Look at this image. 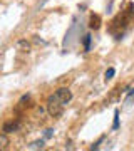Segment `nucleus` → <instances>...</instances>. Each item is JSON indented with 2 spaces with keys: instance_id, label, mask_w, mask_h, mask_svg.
<instances>
[{
  "instance_id": "f03ea898",
  "label": "nucleus",
  "mask_w": 134,
  "mask_h": 151,
  "mask_svg": "<svg viewBox=\"0 0 134 151\" xmlns=\"http://www.w3.org/2000/svg\"><path fill=\"white\" fill-rule=\"evenodd\" d=\"M55 96L59 97V101L62 104H67V103H70V99H72V92H70L67 87H59V89L55 91Z\"/></svg>"
},
{
  "instance_id": "9d476101",
  "label": "nucleus",
  "mask_w": 134,
  "mask_h": 151,
  "mask_svg": "<svg viewBox=\"0 0 134 151\" xmlns=\"http://www.w3.org/2000/svg\"><path fill=\"white\" fill-rule=\"evenodd\" d=\"M32 148H44V141H35V143H32Z\"/></svg>"
},
{
  "instance_id": "0eeeda50",
  "label": "nucleus",
  "mask_w": 134,
  "mask_h": 151,
  "mask_svg": "<svg viewBox=\"0 0 134 151\" xmlns=\"http://www.w3.org/2000/svg\"><path fill=\"white\" fill-rule=\"evenodd\" d=\"M7 145H9L7 133H2V134H0V146H2V148H7Z\"/></svg>"
},
{
  "instance_id": "39448f33",
  "label": "nucleus",
  "mask_w": 134,
  "mask_h": 151,
  "mask_svg": "<svg viewBox=\"0 0 134 151\" xmlns=\"http://www.w3.org/2000/svg\"><path fill=\"white\" fill-rule=\"evenodd\" d=\"M89 27L97 30V29L101 27V17L97 15V14H92L91 15V20H89Z\"/></svg>"
},
{
  "instance_id": "7ed1b4c3",
  "label": "nucleus",
  "mask_w": 134,
  "mask_h": 151,
  "mask_svg": "<svg viewBox=\"0 0 134 151\" xmlns=\"http://www.w3.org/2000/svg\"><path fill=\"white\" fill-rule=\"evenodd\" d=\"M19 128H20L19 121H7L4 124V133H15V131H19Z\"/></svg>"
},
{
  "instance_id": "6e6552de",
  "label": "nucleus",
  "mask_w": 134,
  "mask_h": 151,
  "mask_svg": "<svg viewBox=\"0 0 134 151\" xmlns=\"http://www.w3.org/2000/svg\"><path fill=\"white\" fill-rule=\"evenodd\" d=\"M91 47V35H84V49H86V52L89 50Z\"/></svg>"
},
{
  "instance_id": "423d86ee",
  "label": "nucleus",
  "mask_w": 134,
  "mask_h": 151,
  "mask_svg": "<svg viewBox=\"0 0 134 151\" xmlns=\"http://www.w3.org/2000/svg\"><path fill=\"white\" fill-rule=\"evenodd\" d=\"M114 74H116V70H114V67H109V69L106 70V74H104V77H106V81H111L114 77Z\"/></svg>"
},
{
  "instance_id": "9b49d317",
  "label": "nucleus",
  "mask_w": 134,
  "mask_h": 151,
  "mask_svg": "<svg viewBox=\"0 0 134 151\" xmlns=\"http://www.w3.org/2000/svg\"><path fill=\"white\" fill-rule=\"evenodd\" d=\"M52 136V129H47V133H45V138H50Z\"/></svg>"
},
{
  "instance_id": "1a4fd4ad",
  "label": "nucleus",
  "mask_w": 134,
  "mask_h": 151,
  "mask_svg": "<svg viewBox=\"0 0 134 151\" xmlns=\"http://www.w3.org/2000/svg\"><path fill=\"white\" fill-rule=\"evenodd\" d=\"M118 126H119V111H116V113H114V124H113V128L116 129Z\"/></svg>"
},
{
  "instance_id": "f257e3e1",
  "label": "nucleus",
  "mask_w": 134,
  "mask_h": 151,
  "mask_svg": "<svg viewBox=\"0 0 134 151\" xmlns=\"http://www.w3.org/2000/svg\"><path fill=\"white\" fill-rule=\"evenodd\" d=\"M47 113L52 116V118H59V116H62V113H64V104L59 101V97L55 96V94H52V96H49L47 99Z\"/></svg>"
},
{
  "instance_id": "20e7f679",
  "label": "nucleus",
  "mask_w": 134,
  "mask_h": 151,
  "mask_svg": "<svg viewBox=\"0 0 134 151\" xmlns=\"http://www.w3.org/2000/svg\"><path fill=\"white\" fill-rule=\"evenodd\" d=\"M17 49L20 50V52H30V49H32V45H30V42L29 40H25V39H20L19 42H17Z\"/></svg>"
}]
</instances>
